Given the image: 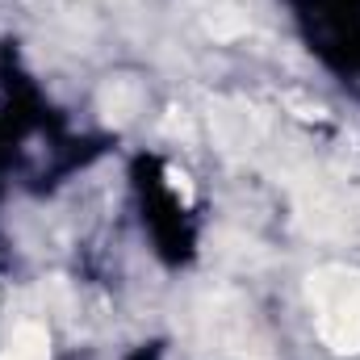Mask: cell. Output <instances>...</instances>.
Wrapping results in <instances>:
<instances>
[{
    "label": "cell",
    "instance_id": "cell-1",
    "mask_svg": "<svg viewBox=\"0 0 360 360\" xmlns=\"http://www.w3.org/2000/svg\"><path fill=\"white\" fill-rule=\"evenodd\" d=\"M197 344L210 360H276L248 297L214 289L197 302Z\"/></svg>",
    "mask_w": 360,
    "mask_h": 360
},
{
    "label": "cell",
    "instance_id": "cell-2",
    "mask_svg": "<svg viewBox=\"0 0 360 360\" xmlns=\"http://www.w3.org/2000/svg\"><path fill=\"white\" fill-rule=\"evenodd\" d=\"M314 331L335 356H360V269L323 264L306 276Z\"/></svg>",
    "mask_w": 360,
    "mask_h": 360
},
{
    "label": "cell",
    "instance_id": "cell-3",
    "mask_svg": "<svg viewBox=\"0 0 360 360\" xmlns=\"http://www.w3.org/2000/svg\"><path fill=\"white\" fill-rule=\"evenodd\" d=\"M96 109H101L105 126H130L134 113L143 109V89H139V80H130V76H109V80L101 84V92H96Z\"/></svg>",
    "mask_w": 360,
    "mask_h": 360
},
{
    "label": "cell",
    "instance_id": "cell-4",
    "mask_svg": "<svg viewBox=\"0 0 360 360\" xmlns=\"http://www.w3.org/2000/svg\"><path fill=\"white\" fill-rule=\"evenodd\" d=\"M0 360H51V335L42 323H21L8 344L0 348Z\"/></svg>",
    "mask_w": 360,
    "mask_h": 360
},
{
    "label": "cell",
    "instance_id": "cell-5",
    "mask_svg": "<svg viewBox=\"0 0 360 360\" xmlns=\"http://www.w3.org/2000/svg\"><path fill=\"white\" fill-rule=\"evenodd\" d=\"M248 30H252V21H248V13H239V8H214V13L205 17V34L218 38V42L248 38Z\"/></svg>",
    "mask_w": 360,
    "mask_h": 360
},
{
    "label": "cell",
    "instance_id": "cell-6",
    "mask_svg": "<svg viewBox=\"0 0 360 360\" xmlns=\"http://www.w3.org/2000/svg\"><path fill=\"white\" fill-rule=\"evenodd\" d=\"M285 109H293V117H302V122H323V117H327L323 105H310V101L297 96V92H285Z\"/></svg>",
    "mask_w": 360,
    "mask_h": 360
}]
</instances>
